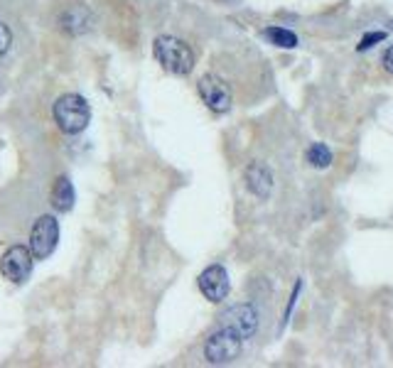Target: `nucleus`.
Returning <instances> with one entry per match:
<instances>
[{"instance_id": "nucleus-14", "label": "nucleus", "mask_w": 393, "mask_h": 368, "mask_svg": "<svg viewBox=\"0 0 393 368\" xmlns=\"http://www.w3.org/2000/svg\"><path fill=\"white\" fill-rule=\"evenodd\" d=\"M300 293H302V280H297V282H295V287H292L290 302H288L286 312H283V322H280V329H286V326H288V322H290V317H292V309H295V304H297V297H300Z\"/></svg>"}, {"instance_id": "nucleus-17", "label": "nucleus", "mask_w": 393, "mask_h": 368, "mask_svg": "<svg viewBox=\"0 0 393 368\" xmlns=\"http://www.w3.org/2000/svg\"><path fill=\"white\" fill-rule=\"evenodd\" d=\"M381 62H383V69H386L388 74H393V44H391V47L386 49V52H383Z\"/></svg>"}, {"instance_id": "nucleus-11", "label": "nucleus", "mask_w": 393, "mask_h": 368, "mask_svg": "<svg viewBox=\"0 0 393 368\" xmlns=\"http://www.w3.org/2000/svg\"><path fill=\"white\" fill-rule=\"evenodd\" d=\"M49 199H52V206L57 209V212H71V206H74V201H76L71 179L69 177H57Z\"/></svg>"}, {"instance_id": "nucleus-3", "label": "nucleus", "mask_w": 393, "mask_h": 368, "mask_svg": "<svg viewBox=\"0 0 393 368\" xmlns=\"http://www.w3.org/2000/svg\"><path fill=\"white\" fill-rule=\"evenodd\" d=\"M243 339L229 326H219L209 339L204 341V358L214 366H224L241 356Z\"/></svg>"}, {"instance_id": "nucleus-6", "label": "nucleus", "mask_w": 393, "mask_h": 368, "mask_svg": "<svg viewBox=\"0 0 393 368\" xmlns=\"http://www.w3.org/2000/svg\"><path fill=\"white\" fill-rule=\"evenodd\" d=\"M57 241H60V221L49 214L40 217L30 231V250H33L35 260H44L47 255H52V250L57 248Z\"/></svg>"}, {"instance_id": "nucleus-16", "label": "nucleus", "mask_w": 393, "mask_h": 368, "mask_svg": "<svg viewBox=\"0 0 393 368\" xmlns=\"http://www.w3.org/2000/svg\"><path fill=\"white\" fill-rule=\"evenodd\" d=\"M12 44V33L10 28H8L6 22H0V59L8 55V49H10Z\"/></svg>"}, {"instance_id": "nucleus-5", "label": "nucleus", "mask_w": 393, "mask_h": 368, "mask_svg": "<svg viewBox=\"0 0 393 368\" xmlns=\"http://www.w3.org/2000/svg\"><path fill=\"white\" fill-rule=\"evenodd\" d=\"M197 91H200L202 101L209 111L214 113H229L232 111V103H234V96H232V89L229 84L216 74H204L197 82Z\"/></svg>"}, {"instance_id": "nucleus-8", "label": "nucleus", "mask_w": 393, "mask_h": 368, "mask_svg": "<svg viewBox=\"0 0 393 368\" xmlns=\"http://www.w3.org/2000/svg\"><path fill=\"white\" fill-rule=\"evenodd\" d=\"M197 285H200L202 295L214 304L224 302V300L229 297V290H232V280H229L227 268L219 266V263L207 268V270L197 277Z\"/></svg>"}, {"instance_id": "nucleus-15", "label": "nucleus", "mask_w": 393, "mask_h": 368, "mask_svg": "<svg viewBox=\"0 0 393 368\" xmlns=\"http://www.w3.org/2000/svg\"><path fill=\"white\" fill-rule=\"evenodd\" d=\"M386 39V33H367L364 37L359 39V44H356V52H367V49H372V47H376L378 42H383Z\"/></svg>"}, {"instance_id": "nucleus-7", "label": "nucleus", "mask_w": 393, "mask_h": 368, "mask_svg": "<svg viewBox=\"0 0 393 368\" xmlns=\"http://www.w3.org/2000/svg\"><path fill=\"white\" fill-rule=\"evenodd\" d=\"M219 324L234 329L241 339H251L259 331V309L248 302L234 304L219 317Z\"/></svg>"}, {"instance_id": "nucleus-1", "label": "nucleus", "mask_w": 393, "mask_h": 368, "mask_svg": "<svg viewBox=\"0 0 393 368\" xmlns=\"http://www.w3.org/2000/svg\"><path fill=\"white\" fill-rule=\"evenodd\" d=\"M152 55L165 71L175 76H187L194 69V52L184 39L175 35H160L152 44Z\"/></svg>"}, {"instance_id": "nucleus-4", "label": "nucleus", "mask_w": 393, "mask_h": 368, "mask_svg": "<svg viewBox=\"0 0 393 368\" xmlns=\"http://www.w3.org/2000/svg\"><path fill=\"white\" fill-rule=\"evenodd\" d=\"M35 266V255L30 250V246H10L6 253L0 255V275L6 277V280L15 282H25L33 273Z\"/></svg>"}, {"instance_id": "nucleus-12", "label": "nucleus", "mask_w": 393, "mask_h": 368, "mask_svg": "<svg viewBox=\"0 0 393 368\" xmlns=\"http://www.w3.org/2000/svg\"><path fill=\"white\" fill-rule=\"evenodd\" d=\"M261 35H263L270 44H275V47H280V49H295L297 47V35L288 28H280V25H270V28H265Z\"/></svg>"}, {"instance_id": "nucleus-9", "label": "nucleus", "mask_w": 393, "mask_h": 368, "mask_svg": "<svg viewBox=\"0 0 393 368\" xmlns=\"http://www.w3.org/2000/svg\"><path fill=\"white\" fill-rule=\"evenodd\" d=\"M243 182H246V190L261 201H265L273 194V169L263 163L248 165V167L243 169Z\"/></svg>"}, {"instance_id": "nucleus-13", "label": "nucleus", "mask_w": 393, "mask_h": 368, "mask_svg": "<svg viewBox=\"0 0 393 368\" xmlns=\"http://www.w3.org/2000/svg\"><path fill=\"white\" fill-rule=\"evenodd\" d=\"M305 160H307V165H310V167L327 169V167H332L334 157H332V150H329L324 142H313V145L305 150Z\"/></svg>"}, {"instance_id": "nucleus-10", "label": "nucleus", "mask_w": 393, "mask_h": 368, "mask_svg": "<svg viewBox=\"0 0 393 368\" xmlns=\"http://www.w3.org/2000/svg\"><path fill=\"white\" fill-rule=\"evenodd\" d=\"M60 22H62V30H64V33L79 37V35H84L89 28H91V12H89L84 6H71L62 12Z\"/></svg>"}, {"instance_id": "nucleus-2", "label": "nucleus", "mask_w": 393, "mask_h": 368, "mask_svg": "<svg viewBox=\"0 0 393 368\" xmlns=\"http://www.w3.org/2000/svg\"><path fill=\"white\" fill-rule=\"evenodd\" d=\"M52 113L62 133H67V136H79V133L87 130L89 120H91V106H89L87 98L79 96V93H64V96H60L54 101Z\"/></svg>"}]
</instances>
